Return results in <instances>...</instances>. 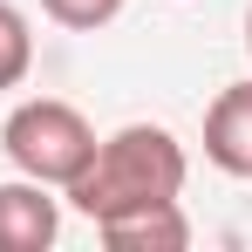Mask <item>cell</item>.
Segmentation results:
<instances>
[{
    "label": "cell",
    "instance_id": "5",
    "mask_svg": "<svg viewBox=\"0 0 252 252\" xmlns=\"http://www.w3.org/2000/svg\"><path fill=\"white\" fill-rule=\"evenodd\" d=\"M95 232H102V246H116V252H184L191 246L184 205H143V211H123V218H102Z\"/></svg>",
    "mask_w": 252,
    "mask_h": 252
},
{
    "label": "cell",
    "instance_id": "2",
    "mask_svg": "<svg viewBox=\"0 0 252 252\" xmlns=\"http://www.w3.org/2000/svg\"><path fill=\"white\" fill-rule=\"evenodd\" d=\"M95 123H89L75 102H62V95H28V102H14L7 109V123H0V150H7V164L21 170V177H34V184H75V170L95 157Z\"/></svg>",
    "mask_w": 252,
    "mask_h": 252
},
{
    "label": "cell",
    "instance_id": "8",
    "mask_svg": "<svg viewBox=\"0 0 252 252\" xmlns=\"http://www.w3.org/2000/svg\"><path fill=\"white\" fill-rule=\"evenodd\" d=\"M246 55H252V7H246Z\"/></svg>",
    "mask_w": 252,
    "mask_h": 252
},
{
    "label": "cell",
    "instance_id": "6",
    "mask_svg": "<svg viewBox=\"0 0 252 252\" xmlns=\"http://www.w3.org/2000/svg\"><path fill=\"white\" fill-rule=\"evenodd\" d=\"M28 68H34V28L14 0H0V95L28 82Z\"/></svg>",
    "mask_w": 252,
    "mask_h": 252
},
{
    "label": "cell",
    "instance_id": "4",
    "mask_svg": "<svg viewBox=\"0 0 252 252\" xmlns=\"http://www.w3.org/2000/svg\"><path fill=\"white\" fill-rule=\"evenodd\" d=\"M205 164L252 184V75L246 82H225L205 109Z\"/></svg>",
    "mask_w": 252,
    "mask_h": 252
},
{
    "label": "cell",
    "instance_id": "1",
    "mask_svg": "<svg viewBox=\"0 0 252 252\" xmlns=\"http://www.w3.org/2000/svg\"><path fill=\"white\" fill-rule=\"evenodd\" d=\"M184 177H191V157L164 123H123L116 136L95 143V157L75 170V184H62V198L89 225H102V218H123L143 205H177Z\"/></svg>",
    "mask_w": 252,
    "mask_h": 252
},
{
    "label": "cell",
    "instance_id": "7",
    "mask_svg": "<svg viewBox=\"0 0 252 252\" xmlns=\"http://www.w3.org/2000/svg\"><path fill=\"white\" fill-rule=\"evenodd\" d=\"M123 7H129V0H41V14L55 21V28H68V34H95V28H109Z\"/></svg>",
    "mask_w": 252,
    "mask_h": 252
},
{
    "label": "cell",
    "instance_id": "3",
    "mask_svg": "<svg viewBox=\"0 0 252 252\" xmlns=\"http://www.w3.org/2000/svg\"><path fill=\"white\" fill-rule=\"evenodd\" d=\"M62 239V198L55 184L7 177L0 184V252H48Z\"/></svg>",
    "mask_w": 252,
    "mask_h": 252
}]
</instances>
